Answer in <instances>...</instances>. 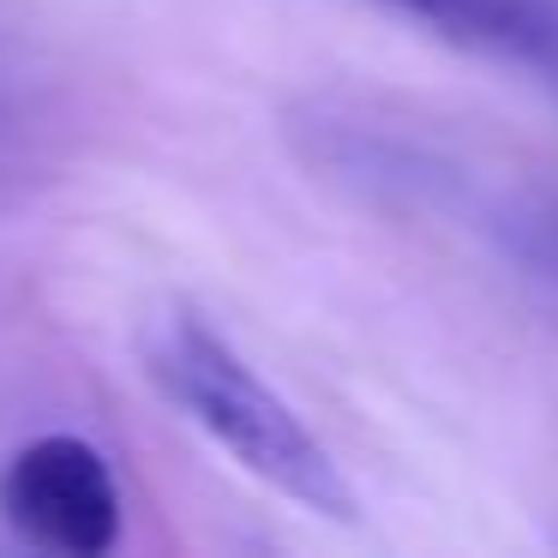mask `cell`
<instances>
[{
    "label": "cell",
    "mask_w": 558,
    "mask_h": 558,
    "mask_svg": "<svg viewBox=\"0 0 558 558\" xmlns=\"http://www.w3.org/2000/svg\"><path fill=\"white\" fill-rule=\"evenodd\" d=\"M138 361L145 378L210 438L229 450L253 481H265L277 498L313 510L325 522H354L361 498H354L349 474L337 469L318 433L277 397L270 378H258L241 354L229 349L210 318L193 306H162L138 330Z\"/></svg>",
    "instance_id": "obj_1"
},
{
    "label": "cell",
    "mask_w": 558,
    "mask_h": 558,
    "mask_svg": "<svg viewBox=\"0 0 558 558\" xmlns=\"http://www.w3.org/2000/svg\"><path fill=\"white\" fill-rule=\"evenodd\" d=\"M469 54L558 73V0H378Z\"/></svg>",
    "instance_id": "obj_3"
},
{
    "label": "cell",
    "mask_w": 558,
    "mask_h": 558,
    "mask_svg": "<svg viewBox=\"0 0 558 558\" xmlns=\"http://www.w3.org/2000/svg\"><path fill=\"white\" fill-rule=\"evenodd\" d=\"M0 522L43 553L102 558L121 546L126 505L109 457L78 433H43L0 469Z\"/></svg>",
    "instance_id": "obj_2"
},
{
    "label": "cell",
    "mask_w": 558,
    "mask_h": 558,
    "mask_svg": "<svg viewBox=\"0 0 558 558\" xmlns=\"http://www.w3.org/2000/svg\"><path fill=\"white\" fill-rule=\"evenodd\" d=\"M534 253H541V265L558 277V217H541V222H534Z\"/></svg>",
    "instance_id": "obj_4"
}]
</instances>
